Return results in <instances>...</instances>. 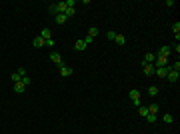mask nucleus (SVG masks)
I'll return each instance as SVG.
<instances>
[{
    "mask_svg": "<svg viewBox=\"0 0 180 134\" xmlns=\"http://www.w3.org/2000/svg\"><path fill=\"white\" fill-rule=\"evenodd\" d=\"M146 120H148V122H156V120H158V116H156V114H148Z\"/></svg>",
    "mask_w": 180,
    "mask_h": 134,
    "instance_id": "nucleus-25",
    "label": "nucleus"
},
{
    "mask_svg": "<svg viewBox=\"0 0 180 134\" xmlns=\"http://www.w3.org/2000/svg\"><path fill=\"white\" fill-rule=\"evenodd\" d=\"M116 34H118V32H114V30H110V32L106 34V38H110V40H114V38H116Z\"/></svg>",
    "mask_w": 180,
    "mask_h": 134,
    "instance_id": "nucleus-27",
    "label": "nucleus"
},
{
    "mask_svg": "<svg viewBox=\"0 0 180 134\" xmlns=\"http://www.w3.org/2000/svg\"><path fill=\"white\" fill-rule=\"evenodd\" d=\"M154 60H156V54H144V64H154Z\"/></svg>",
    "mask_w": 180,
    "mask_h": 134,
    "instance_id": "nucleus-11",
    "label": "nucleus"
},
{
    "mask_svg": "<svg viewBox=\"0 0 180 134\" xmlns=\"http://www.w3.org/2000/svg\"><path fill=\"white\" fill-rule=\"evenodd\" d=\"M74 14H76V8H66V12H64V16H66V18H72Z\"/></svg>",
    "mask_w": 180,
    "mask_h": 134,
    "instance_id": "nucleus-21",
    "label": "nucleus"
},
{
    "mask_svg": "<svg viewBox=\"0 0 180 134\" xmlns=\"http://www.w3.org/2000/svg\"><path fill=\"white\" fill-rule=\"evenodd\" d=\"M148 94H150V96H156V94H158V86H150L148 88Z\"/></svg>",
    "mask_w": 180,
    "mask_h": 134,
    "instance_id": "nucleus-23",
    "label": "nucleus"
},
{
    "mask_svg": "<svg viewBox=\"0 0 180 134\" xmlns=\"http://www.w3.org/2000/svg\"><path fill=\"white\" fill-rule=\"evenodd\" d=\"M144 74H146V76L154 74V64H144Z\"/></svg>",
    "mask_w": 180,
    "mask_h": 134,
    "instance_id": "nucleus-15",
    "label": "nucleus"
},
{
    "mask_svg": "<svg viewBox=\"0 0 180 134\" xmlns=\"http://www.w3.org/2000/svg\"><path fill=\"white\" fill-rule=\"evenodd\" d=\"M50 60H52L54 64H58V68L64 66V64H62V56H60L58 52H50Z\"/></svg>",
    "mask_w": 180,
    "mask_h": 134,
    "instance_id": "nucleus-4",
    "label": "nucleus"
},
{
    "mask_svg": "<svg viewBox=\"0 0 180 134\" xmlns=\"http://www.w3.org/2000/svg\"><path fill=\"white\" fill-rule=\"evenodd\" d=\"M162 120L166 122V124H172V122H174V116H172V114H164V116H162Z\"/></svg>",
    "mask_w": 180,
    "mask_h": 134,
    "instance_id": "nucleus-19",
    "label": "nucleus"
},
{
    "mask_svg": "<svg viewBox=\"0 0 180 134\" xmlns=\"http://www.w3.org/2000/svg\"><path fill=\"white\" fill-rule=\"evenodd\" d=\"M32 46L34 48H42V46H46V42H44V38H42V36H36V38L32 40Z\"/></svg>",
    "mask_w": 180,
    "mask_h": 134,
    "instance_id": "nucleus-6",
    "label": "nucleus"
},
{
    "mask_svg": "<svg viewBox=\"0 0 180 134\" xmlns=\"http://www.w3.org/2000/svg\"><path fill=\"white\" fill-rule=\"evenodd\" d=\"M54 18H56V22H58V24H64V22L68 20V18H66V16H64V14H56Z\"/></svg>",
    "mask_w": 180,
    "mask_h": 134,
    "instance_id": "nucleus-18",
    "label": "nucleus"
},
{
    "mask_svg": "<svg viewBox=\"0 0 180 134\" xmlns=\"http://www.w3.org/2000/svg\"><path fill=\"white\" fill-rule=\"evenodd\" d=\"M86 36H88V38H90V40H94V38L98 36V28H96V26L88 28V34H86Z\"/></svg>",
    "mask_w": 180,
    "mask_h": 134,
    "instance_id": "nucleus-10",
    "label": "nucleus"
},
{
    "mask_svg": "<svg viewBox=\"0 0 180 134\" xmlns=\"http://www.w3.org/2000/svg\"><path fill=\"white\" fill-rule=\"evenodd\" d=\"M40 36L44 38V42H46V40H50V38H52V32H50V28H42V32H40Z\"/></svg>",
    "mask_w": 180,
    "mask_h": 134,
    "instance_id": "nucleus-9",
    "label": "nucleus"
},
{
    "mask_svg": "<svg viewBox=\"0 0 180 134\" xmlns=\"http://www.w3.org/2000/svg\"><path fill=\"white\" fill-rule=\"evenodd\" d=\"M46 46H48V48H52V46H54V40H52V38H50V40H46Z\"/></svg>",
    "mask_w": 180,
    "mask_h": 134,
    "instance_id": "nucleus-28",
    "label": "nucleus"
},
{
    "mask_svg": "<svg viewBox=\"0 0 180 134\" xmlns=\"http://www.w3.org/2000/svg\"><path fill=\"white\" fill-rule=\"evenodd\" d=\"M172 32L174 34H180V22H174V24H172Z\"/></svg>",
    "mask_w": 180,
    "mask_h": 134,
    "instance_id": "nucleus-24",
    "label": "nucleus"
},
{
    "mask_svg": "<svg viewBox=\"0 0 180 134\" xmlns=\"http://www.w3.org/2000/svg\"><path fill=\"white\" fill-rule=\"evenodd\" d=\"M166 78H168L170 82H178L180 72H178V70H172V68H170V70H168V74H166Z\"/></svg>",
    "mask_w": 180,
    "mask_h": 134,
    "instance_id": "nucleus-3",
    "label": "nucleus"
},
{
    "mask_svg": "<svg viewBox=\"0 0 180 134\" xmlns=\"http://www.w3.org/2000/svg\"><path fill=\"white\" fill-rule=\"evenodd\" d=\"M158 66H168V58H164V56H156L154 68H158Z\"/></svg>",
    "mask_w": 180,
    "mask_h": 134,
    "instance_id": "nucleus-5",
    "label": "nucleus"
},
{
    "mask_svg": "<svg viewBox=\"0 0 180 134\" xmlns=\"http://www.w3.org/2000/svg\"><path fill=\"white\" fill-rule=\"evenodd\" d=\"M72 72H74L72 68H68V66H60V76H62V78H68V76H70Z\"/></svg>",
    "mask_w": 180,
    "mask_h": 134,
    "instance_id": "nucleus-7",
    "label": "nucleus"
},
{
    "mask_svg": "<svg viewBox=\"0 0 180 134\" xmlns=\"http://www.w3.org/2000/svg\"><path fill=\"white\" fill-rule=\"evenodd\" d=\"M114 42H116V44H120V46H124V44H126V36H124V34H116Z\"/></svg>",
    "mask_w": 180,
    "mask_h": 134,
    "instance_id": "nucleus-12",
    "label": "nucleus"
},
{
    "mask_svg": "<svg viewBox=\"0 0 180 134\" xmlns=\"http://www.w3.org/2000/svg\"><path fill=\"white\" fill-rule=\"evenodd\" d=\"M172 52V48L170 46H160V50H158V56H164V58H168V54Z\"/></svg>",
    "mask_w": 180,
    "mask_h": 134,
    "instance_id": "nucleus-8",
    "label": "nucleus"
},
{
    "mask_svg": "<svg viewBox=\"0 0 180 134\" xmlns=\"http://www.w3.org/2000/svg\"><path fill=\"white\" fill-rule=\"evenodd\" d=\"M170 68H172V70H180V62L176 60V64H174V66H170Z\"/></svg>",
    "mask_w": 180,
    "mask_h": 134,
    "instance_id": "nucleus-29",
    "label": "nucleus"
},
{
    "mask_svg": "<svg viewBox=\"0 0 180 134\" xmlns=\"http://www.w3.org/2000/svg\"><path fill=\"white\" fill-rule=\"evenodd\" d=\"M74 48H76L78 52H82V50L86 48V42H84V40H76V44H74Z\"/></svg>",
    "mask_w": 180,
    "mask_h": 134,
    "instance_id": "nucleus-14",
    "label": "nucleus"
},
{
    "mask_svg": "<svg viewBox=\"0 0 180 134\" xmlns=\"http://www.w3.org/2000/svg\"><path fill=\"white\" fill-rule=\"evenodd\" d=\"M168 70H170V66H158V68H154V74H156L158 78H166Z\"/></svg>",
    "mask_w": 180,
    "mask_h": 134,
    "instance_id": "nucleus-2",
    "label": "nucleus"
},
{
    "mask_svg": "<svg viewBox=\"0 0 180 134\" xmlns=\"http://www.w3.org/2000/svg\"><path fill=\"white\" fill-rule=\"evenodd\" d=\"M148 112H150V114H156V116H158V104H150V106H148Z\"/></svg>",
    "mask_w": 180,
    "mask_h": 134,
    "instance_id": "nucleus-20",
    "label": "nucleus"
},
{
    "mask_svg": "<svg viewBox=\"0 0 180 134\" xmlns=\"http://www.w3.org/2000/svg\"><path fill=\"white\" fill-rule=\"evenodd\" d=\"M20 80H22V76H20L18 70H16V72H12V82H14V84H16V82H20Z\"/></svg>",
    "mask_w": 180,
    "mask_h": 134,
    "instance_id": "nucleus-22",
    "label": "nucleus"
},
{
    "mask_svg": "<svg viewBox=\"0 0 180 134\" xmlns=\"http://www.w3.org/2000/svg\"><path fill=\"white\" fill-rule=\"evenodd\" d=\"M20 82H22V84H24V86H30V82H32V80H30V78H28V76H22V80H20Z\"/></svg>",
    "mask_w": 180,
    "mask_h": 134,
    "instance_id": "nucleus-26",
    "label": "nucleus"
},
{
    "mask_svg": "<svg viewBox=\"0 0 180 134\" xmlns=\"http://www.w3.org/2000/svg\"><path fill=\"white\" fill-rule=\"evenodd\" d=\"M24 90H26V86H24L22 82H16V84H14V92H16V94H22Z\"/></svg>",
    "mask_w": 180,
    "mask_h": 134,
    "instance_id": "nucleus-13",
    "label": "nucleus"
},
{
    "mask_svg": "<svg viewBox=\"0 0 180 134\" xmlns=\"http://www.w3.org/2000/svg\"><path fill=\"white\" fill-rule=\"evenodd\" d=\"M128 96H130V100H132L136 106H142V96H140L138 90H130V92H128Z\"/></svg>",
    "mask_w": 180,
    "mask_h": 134,
    "instance_id": "nucleus-1",
    "label": "nucleus"
},
{
    "mask_svg": "<svg viewBox=\"0 0 180 134\" xmlns=\"http://www.w3.org/2000/svg\"><path fill=\"white\" fill-rule=\"evenodd\" d=\"M138 112H140V116H144V118L150 114V112H148V106H138Z\"/></svg>",
    "mask_w": 180,
    "mask_h": 134,
    "instance_id": "nucleus-17",
    "label": "nucleus"
},
{
    "mask_svg": "<svg viewBox=\"0 0 180 134\" xmlns=\"http://www.w3.org/2000/svg\"><path fill=\"white\" fill-rule=\"evenodd\" d=\"M48 12L52 14V16H56V14H58V8H56V2H52V4H48Z\"/></svg>",
    "mask_w": 180,
    "mask_h": 134,
    "instance_id": "nucleus-16",
    "label": "nucleus"
}]
</instances>
